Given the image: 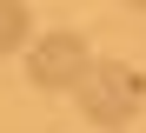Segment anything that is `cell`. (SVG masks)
<instances>
[{"label": "cell", "mask_w": 146, "mask_h": 133, "mask_svg": "<svg viewBox=\"0 0 146 133\" xmlns=\"http://www.w3.org/2000/svg\"><path fill=\"white\" fill-rule=\"evenodd\" d=\"M86 67H93L86 33H66V27H60V33H46V40H33V60H27V73H33L40 93H66V87H80Z\"/></svg>", "instance_id": "cell-2"}, {"label": "cell", "mask_w": 146, "mask_h": 133, "mask_svg": "<svg viewBox=\"0 0 146 133\" xmlns=\"http://www.w3.org/2000/svg\"><path fill=\"white\" fill-rule=\"evenodd\" d=\"M80 100H86V113L100 126H126L139 113V100H146V80L133 67H119V60H93L86 80H80Z\"/></svg>", "instance_id": "cell-1"}, {"label": "cell", "mask_w": 146, "mask_h": 133, "mask_svg": "<svg viewBox=\"0 0 146 133\" xmlns=\"http://www.w3.org/2000/svg\"><path fill=\"white\" fill-rule=\"evenodd\" d=\"M27 33H33V13L20 7V0H0V53H13Z\"/></svg>", "instance_id": "cell-3"}]
</instances>
